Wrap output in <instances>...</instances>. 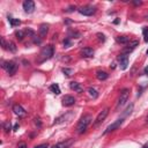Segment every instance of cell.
<instances>
[{"label": "cell", "mask_w": 148, "mask_h": 148, "mask_svg": "<svg viewBox=\"0 0 148 148\" xmlns=\"http://www.w3.org/2000/svg\"><path fill=\"white\" fill-rule=\"evenodd\" d=\"M91 120H92V117H91L90 114H84L83 117H81V119L79 120V123H77V125H76V132H77L79 134L84 133V132L87 131L88 126L90 125Z\"/></svg>", "instance_id": "obj_1"}, {"label": "cell", "mask_w": 148, "mask_h": 148, "mask_svg": "<svg viewBox=\"0 0 148 148\" xmlns=\"http://www.w3.org/2000/svg\"><path fill=\"white\" fill-rule=\"evenodd\" d=\"M53 54H54V49H53V46H52V45H46L45 47L42 49V51H40V53H39L38 62L40 64V62H44V61L51 59Z\"/></svg>", "instance_id": "obj_2"}, {"label": "cell", "mask_w": 148, "mask_h": 148, "mask_svg": "<svg viewBox=\"0 0 148 148\" xmlns=\"http://www.w3.org/2000/svg\"><path fill=\"white\" fill-rule=\"evenodd\" d=\"M128 97H130V89H127V88L123 89V90L120 91V96H119V98H118L116 109H117V110L121 109V108L126 104V102L128 101Z\"/></svg>", "instance_id": "obj_3"}, {"label": "cell", "mask_w": 148, "mask_h": 148, "mask_svg": "<svg viewBox=\"0 0 148 148\" xmlns=\"http://www.w3.org/2000/svg\"><path fill=\"white\" fill-rule=\"evenodd\" d=\"M2 68L9 74V75H13V74H15V72H16V69H17V65H16V62H14V61H2Z\"/></svg>", "instance_id": "obj_4"}, {"label": "cell", "mask_w": 148, "mask_h": 148, "mask_svg": "<svg viewBox=\"0 0 148 148\" xmlns=\"http://www.w3.org/2000/svg\"><path fill=\"white\" fill-rule=\"evenodd\" d=\"M123 121H124V118H119V119H117L116 121H113L112 124H110V125L106 127V130L103 132V135H105V134H108V133H110V132H113V131L118 130V128L121 126Z\"/></svg>", "instance_id": "obj_5"}, {"label": "cell", "mask_w": 148, "mask_h": 148, "mask_svg": "<svg viewBox=\"0 0 148 148\" xmlns=\"http://www.w3.org/2000/svg\"><path fill=\"white\" fill-rule=\"evenodd\" d=\"M95 12H96V8L94 6H90V5L82 6L79 8V13L82 15H86V16H91L92 14H95Z\"/></svg>", "instance_id": "obj_6"}, {"label": "cell", "mask_w": 148, "mask_h": 148, "mask_svg": "<svg viewBox=\"0 0 148 148\" xmlns=\"http://www.w3.org/2000/svg\"><path fill=\"white\" fill-rule=\"evenodd\" d=\"M108 114H109V109H108V108L103 109V110L97 114V117H96V119H95V121H94V126H98V125L106 118Z\"/></svg>", "instance_id": "obj_7"}, {"label": "cell", "mask_w": 148, "mask_h": 148, "mask_svg": "<svg viewBox=\"0 0 148 148\" xmlns=\"http://www.w3.org/2000/svg\"><path fill=\"white\" fill-rule=\"evenodd\" d=\"M23 9H24V12L28 13V14L34 13V10H35V2L31 1V0H25V1L23 2Z\"/></svg>", "instance_id": "obj_8"}, {"label": "cell", "mask_w": 148, "mask_h": 148, "mask_svg": "<svg viewBox=\"0 0 148 148\" xmlns=\"http://www.w3.org/2000/svg\"><path fill=\"white\" fill-rule=\"evenodd\" d=\"M118 60H119V64H120V68L121 69H126L127 66H128V56L123 53L118 57Z\"/></svg>", "instance_id": "obj_9"}, {"label": "cell", "mask_w": 148, "mask_h": 148, "mask_svg": "<svg viewBox=\"0 0 148 148\" xmlns=\"http://www.w3.org/2000/svg\"><path fill=\"white\" fill-rule=\"evenodd\" d=\"M62 104L65 106H72V105L75 104V98L73 96H71V95H65L62 97Z\"/></svg>", "instance_id": "obj_10"}, {"label": "cell", "mask_w": 148, "mask_h": 148, "mask_svg": "<svg viewBox=\"0 0 148 148\" xmlns=\"http://www.w3.org/2000/svg\"><path fill=\"white\" fill-rule=\"evenodd\" d=\"M13 111H14V113L17 114L18 117H24V116L27 114V111H25L20 104H15V105L13 106Z\"/></svg>", "instance_id": "obj_11"}, {"label": "cell", "mask_w": 148, "mask_h": 148, "mask_svg": "<svg viewBox=\"0 0 148 148\" xmlns=\"http://www.w3.org/2000/svg\"><path fill=\"white\" fill-rule=\"evenodd\" d=\"M72 143H73V139H68L66 141H61L57 145H53L51 148H69Z\"/></svg>", "instance_id": "obj_12"}, {"label": "cell", "mask_w": 148, "mask_h": 148, "mask_svg": "<svg viewBox=\"0 0 148 148\" xmlns=\"http://www.w3.org/2000/svg\"><path fill=\"white\" fill-rule=\"evenodd\" d=\"M139 45V42L138 40H133V42H130V44H128V46L127 47H125L124 50H123V52L126 54V53H128V52H132L136 46Z\"/></svg>", "instance_id": "obj_13"}, {"label": "cell", "mask_w": 148, "mask_h": 148, "mask_svg": "<svg viewBox=\"0 0 148 148\" xmlns=\"http://www.w3.org/2000/svg\"><path fill=\"white\" fill-rule=\"evenodd\" d=\"M69 88L72 90H74V91H76V92H82L83 91V88L81 87V84L77 83V82H75V81H72L69 83Z\"/></svg>", "instance_id": "obj_14"}, {"label": "cell", "mask_w": 148, "mask_h": 148, "mask_svg": "<svg viewBox=\"0 0 148 148\" xmlns=\"http://www.w3.org/2000/svg\"><path fill=\"white\" fill-rule=\"evenodd\" d=\"M47 31H49V25H47V24H42V25L39 27V29H38V32H39V36H40L42 38L46 36V34H47Z\"/></svg>", "instance_id": "obj_15"}, {"label": "cell", "mask_w": 148, "mask_h": 148, "mask_svg": "<svg viewBox=\"0 0 148 148\" xmlns=\"http://www.w3.org/2000/svg\"><path fill=\"white\" fill-rule=\"evenodd\" d=\"M94 53H95V51H94L91 47H83V49H82V54H83L84 57L91 58V57L94 56Z\"/></svg>", "instance_id": "obj_16"}, {"label": "cell", "mask_w": 148, "mask_h": 148, "mask_svg": "<svg viewBox=\"0 0 148 148\" xmlns=\"http://www.w3.org/2000/svg\"><path fill=\"white\" fill-rule=\"evenodd\" d=\"M108 76H109V74H108L106 72H104V71H97V72H96V77H97L98 80H101V81L106 80Z\"/></svg>", "instance_id": "obj_17"}, {"label": "cell", "mask_w": 148, "mask_h": 148, "mask_svg": "<svg viewBox=\"0 0 148 148\" xmlns=\"http://www.w3.org/2000/svg\"><path fill=\"white\" fill-rule=\"evenodd\" d=\"M50 90H51L53 94H56V95H59V94H60V88H59L58 83L51 84V86H50Z\"/></svg>", "instance_id": "obj_18"}, {"label": "cell", "mask_w": 148, "mask_h": 148, "mask_svg": "<svg viewBox=\"0 0 148 148\" xmlns=\"http://www.w3.org/2000/svg\"><path fill=\"white\" fill-rule=\"evenodd\" d=\"M71 116H72V113H71V112H68L67 114H64V116H61V117L57 118V119H56V121H54V124H60V123H62V121L67 120V118H68V117H71Z\"/></svg>", "instance_id": "obj_19"}, {"label": "cell", "mask_w": 148, "mask_h": 148, "mask_svg": "<svg viewBox=\"0 0 148 148\" xmlns=\"http://www.w3.org/2000/svg\"><path fill=\"white\" fill-rule=\"evenodd\" d=\"M8 21H9V23H10L12 27H17V25L21 24V21L18 18H14V17H9L8 16Z\"/></svg>", "instance_id": "obj_20"}, {"label": "cell", "mask_w": 148, "mask_h": 148, "mask_svg": "<svg viewBox=\"0 0 148 148\" xmlns=\"http://www.w3.org/2000/svg\"><path fill=\"white\" fill-rule=\"evenodd\" d=\"M6 49H7V50H9L10 52H16V45H15V44H14V42H12V40H9V42L7 43Z\"/></svg>", "instance_id": "obj_21"}, {"label": "cell", "mask_w": 148, "mask_h": 148, "mask_svg": "<svg viewBox=\"0 0 148 148\" xmlns=\"http://www.w3.org/2000/svg\"><path fill=\"white\" fill-rule=\"evenodd\" d=\"M117 42L120 44H127L130 42V38L127 36H119V37H117Z\"/></svg>", "instance_id": "obj_22"}, {"label": "cell", "mask_w": 148, "mask_h": 148, "mask_svg": "<svg viewBox=\"0 0 148 148\" xmlns=\"http://www.w3.org/2000/svg\"><path fill=\"white\" fill-rule=\"evenodd\" d=\"M80 32H77V31H74V30H69L68 31V37H71V38H80Z\"/></svg>", "instance_id": "obj_23"}, {"label": "cell", "mask_w": 148, "mask_h": 148, "mask_svg": "<svg viewBox=\"0 0 148 148\" xmlns=\"http://www.w3.org/2000/svg\"><path fill=\"white\" fill-rule=\"evenodd\" d=\"M88 94H89V96L92 97V98H97V96H98L96 89H94V88H88Z\"/></svg>", "instance_id": "obj_24"}, {"label": "cell", "mask_w": 148, "mask_h": 148, "mask_svg": "<svg viewBox=\"0 0 148 148\" xmlns=\"http://www.w3.org/2000/svg\"><path fill=\"white\" fill-rule=\"evenodd\" d=\"M15 35H16V38H17L18 40H22L23 37H24V35H25V31H23V30H18Z\"/></svg>", "instance_id": "obj_25"}, {"label": "cell", "mask_w": 148, "mask_h": 148, "mask_svg": "<svg viewBox=\"0 0 148 148\" xmlns=\"http://www.w3.org/2000/svg\"><path fill=\"white\" fill-rule=\"evenodd\" d=\"M142 35H143L145 42L148 43V28H147V27H143V28H142Z\"/></svg>", "instance_id": "obj_26"}, {"label": "cell", "mask_w": 148, "mask_h": 148, "mask_svg": "<svg viewBox=\"0 0 148 148\" xmlns=\"http://www.w3.org/2000/svg\"><path fill=\"white\" fill-rule=\"evenodd\" d=\"M61 71H62V73H64L65 75H67V76L72 75V73H73V69H72V68H67V67H64Z\"/></svg>", "instance_id": "obj_27"}, {"label": "cell", "mask_w": 148, "mask_h": 148, "mask_svg": "<svg viewBox=\"0 0 148 148\" xmlns=\"http://www.w3.org/2000/svg\"><path fill=\"white\" fill-rule=\"evenodd\" d=\"M2 128L5 130V132H9L10 131V123L9 121H5L2 124Z\"/></svg>", "instance_id": "obj_28"}, {"label": "cell", "mask_w": 148, "mask_h": 148, "mask_svg": "<svg viewBox=\"0 0 148 148\" xmlns=\"http://www.w3.org/2000/svg\"><path fill=\"white\" fill-rule=\"evenodd\" d=\"M132 110H133V104H130V106L125 110V112H124V117H126V116H128V114H131V112H132ZM123 117V118H124Z\"/></svg>", "instance_id": "obj_29"}, {"label": "cell", "mask_w": 148, "mask_h": 148, "mask_svg": "<svg viewBox=\"0 0 148 148\" xmlns=\"http://www.w3.org/2000/svg\"><path fill=\"white\" fill-rule=\"evenodd\" d=\"M17 148H27V143H25V142H23V141H21V142H18Z\"/></svg>", "instance_id": "obj_30"}, {"label": "cell", "mask_w": 148, "mask_h": 148, "mask_svg": "<svg viewBox=\"0 0 148 148\" xmlns=\"http://www.w3.org/2000/svg\"><path fill=\"white\" fill-rule=\"evenodd\" d=\"M49 145L47 143H42V145H38V146H35L34 148H47Z\"/></svg>", "instance_id": "obj_31"}, {"label": "cell", "mask_w": 148, "mask_h": 148, "mask_svg": "<svg viewBox=\"0 0 148 148\" xmlns=\"http://www.w3.org/2000/svg\"><path fill=\"white\" fill-rule=\"evenodd\" d=\"M35 124H36V125H37L38 127H40V126H42V123H40V119H39V118H36V119H35Z\"/></svg>", "instance_id": "obj_32"}, {"label": "cell", "mask_w": 148, "mask_h": 148, "mask_svg": "<svg viewBox=\"0 0 148 148\" xmlns=\"http://www.w3.org/2000/svg\"><path fill=\"white\" fill-rule=\"evenodd\" d=\"M69 44H71V42H69L68 39H66V40H64V45H65V46H68Z\"/></svg>", "instance_id": "obj_33"}, {"label": "cell", "mask_w": 148, "mask_h": 148, "mask_svg": "<svg viewBox=\"0 0 148 148\" xmlns=\"http://www.w3.org/2000/svg\"><path fill=\"white\" fill-rule=\"evenodd\" d=\"M74 9H75V7H73V6H71V7L68 8V9H66V12H73Z\"/></svg>", "instance_id": "obj_34"}, {"label": "cell", "mask_w": 148, "mask_h": 148, "mask_svg": "<svg viewBox=\"0 0 148 148\" xmlns=\"http://www.w3.org/2000/svg\"><path fill=\"white\" fill-rule=\"evenodd\" d=\"M133 3H134V5H135V6H139V5H141V3H142V2H141V1H134V2H133Z\"/></svg>", "instance_id": "obj_35"}, {"label": "cell", "mask_w": 148, "mask_h": 148, "mask_svg": "<svg viewBox=\"0 0 148 148\" xmlns=\"http://www.w3.org/2000/svg\"><path fill=\"white\" fill-rule=\"evenodd\" d=\"M97 36L99 37V39H102V40H104V36H103V35H101V34H97Z\"/></svg>", "instance_id": "obj_36"}, {"label": "cell", "mask_w": 148, "mask_h": 148, "mask_svg": "<svg viewBox=\"0 0 148 148\" xmlns=\"http://www.w3.org/2000/svg\"><path fill=\"white\" fill-rule=\"evenodd\" d=\"M143 72H145V74H146V75H148V66H147V67H145Z\"/></svg>", "instance_id": "obj_37"}, {"label": "cell", "mask_w": 148, "mask_h": 148, "mask_svg": "<svg viewBox=\"0 0 148 148\" xmlns=\"http://www.w3.org/2000/svg\"><path fill=\"white\" fill-rule=\"evenodd\" d=\"M17 128H18V124H15L14 125V131H17Z\"/></svg>", "instance_id": "obj_38"}, {"label": "cell", "mask_w": 148, "mask_h": 148, "mask_svg": "<svg viewBox=\"0 0 148 148\" xmlns=\"http://www.w3.org/2000/svg\"><path fill=\"white\" fill-rule=\"evenodd\" d=\"M141 148H148V142H146V143H145V145H143Z\"/></svg>", "instance_id": "obj_39"}, {"label": "cell", "mask_w": 148, "mask_h": 148, "mask_svg": "<svg viewBox=\"0 0 148 148\" xmlns=\"http://www.w3.org/2000/svg\"><path fill=\"white\" fill-rule=\"evenodd\" d=\"M146 20H148V15H147V16H146Z\"/></svg>", "instance_id": "obj_40"}, {"label": "cell", "mask_w": 148, "mask_h": 148, "mask_svg": "<svg viewBox=\"0 0 148 148\" xmlns=\"http://www.w3.org/2000/svg\"><path fill=\"white\" fill-rule=\"evenodd\" d=\"M147 54H148V50H147Z\"/></svg>", "instance_id": "obj_41"}, {"label": "cell", "mask_w": 148, "mask_h": 148, "mask_svg": "<svg viewBox=\"0 0 148 148\" xmlns=\"http://www.w3.org/2000/svg\"><path fill=\"white\" fill-rule=\"evenodd\" d=\"M147 120H148V118H147Z\"/></svg>", "instance_id": "obj_42"}]
</instances>
